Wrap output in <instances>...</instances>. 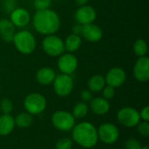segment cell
Instances as JSON below:
<instances>
[{
    "label": "cell",
    "mask_w": 149,
    "mask_h": 149,
    "mask_svg": "<svg viewBox=\"0 0 149 149\" xmlns=\"http://www.w3.org/2000/svg\"><path fill=\"white\" fill-rule=\"evenodd\" d=\"M14 118L10 114H3L0 116V135L6 136L10 134L15 127Z\"/></svg>",
    "instance_id": "cell-19"
},
{
    "label": "cell",
    "mask_w": 149,
    "mask_h": 149,
    "mask_svg": "<svg viewBox=\"0 0 149 149\" xmlns=\"http://www.w3.org/2000/svg\"><path fill=\"white\" fill-rule=\"evenodd\" d=\"M52 83L54 92L58 96L60 97L68 96L73 89V80L68 74L61 73L56 75Z\"/></svg>",
    "instance_id": "cell-7"
},
{
    "label": "cell",
    "mask_w": 149,
    "mask_h": 149,
    "mask_svg": "<svg viewBox=\"0 0 149 149\" xmlns=\"http://www.w3.org/2000/svg\"><path fill=\"white\" fill-rule=\"evenodd\" d=\"M52 122L55 128L59 131L68 132L75 126V118L65 111H57L52 116Z\"/></svg>",
    "instance_id": "cell-6"
},
{
    "label": "cell",
    "mask_w": 149,
    "mask_h": 149,
    "mask_svg": "<svg viewBox=\"0 0 149 149\" xmlns=\"http://www.w3.org/2000/svg\"><path fill=\"white\" fill-rule=\"evenodd\" d=\"M138 126V132L139 134L143 136V137H148L149 136V124L148 121H142V122H139Z\"/></svg>",
    "instance_id": "cell-27"
},
{
    "label": "cell",
    "mask_w": 149,
    "mask_h": 149,
    "mask_svg": "<svg viewBox=\"0 0 149 149\" xmlns=\"http://www.w3.org/2000/svg\"><path fill=\"white\" fill-rule=\"evenodd\" d=\"M10 18L14 26L24 27L29 24L31 20V16L27 10L24 8H16L10 12Z\"/></svg>",
    "instance_id": "cell-14"
},
{
    "label": "cell",
    "mask_w": 149,
    "mask_h": 149,
    "mask_svg": "<svg viewBox=\"0 0 149 149\" xmlns=\"http://www.w3.org/2000/svg\"><path fill=\"white\" fill-rule=\"evenodd\" d=\"M141 119H142L144 121H148L149 120V107L147 106L144 108L141 109V111L139 113Z\"/></svg>",
    "instance_id": "cell-33"
},
{
    "label": "cell",
    "mask_w": 149,
    "mask_h": 149,
    "mask_svg": "<svg viewBox=\"0 0 149 149\" xmlns=\"http://www.w3.org/2000/svg\"><path fill=\"white\" fill-rule=\"evenodd\" d=\"M15 33V26L10 22V20L6 18L0 19V36L3 40L7 43L11 42Z\"/></svg>",
    "instance_id": "cell-17"
},
{
    "label": "cell",
    "mask_w": 149,
    "mask_h": 149,
    "mask_svg": "<svg viewBox=\"0 0 149 149\" xmlns=\"http://www.w3.org/2000/svg\"><path fill=\"white\" fill-rule=\"evenodd\" d=\"M103 98H105L106 100H111L114 97L115 95V90L113 87L110 86H107L103 88Z\"/></svg>",
    "instance_id": "cell-30"
},
{
    "label": "cell",
    "mask_w": 149,
    "mask_h": 149,
    "mask_svg": "<svg viewBox=\"0 0 149 149\" xmlns=\"http://www.w3.org/2000/svg\"><path fill=\"white\" fill-rule=\"evenodd\" d=\"M88 88L92 93H99L106 86V80L102 75H93L88 80Z\"/></svg>",
    "instance_id": "cell-21"
},
{
    "label": "cell",
    "mask_w": 149,
    "mask_h": 149,
    "mask_svg": "<svg viewBox=\"0 0 149 149\" xmlns=\"http://www.w3.org/2000/svg\"><path fill=\"white\" fill-rule=\"evenodd\" d=\"M42 48L44 52L52 57H58L65 51L64 41L53 34L47 35L42 41Z\"/></svg>",
    "instance_id": "cell-5"
},
{
    "label": "cell",
    "mask_w": 149,
    "mask_h": 149,
    "mask_svg": "<svg viewBox=\"0 0 149 149\" xmlns=\"http://www.w3.org/2000/svg\"><path fill=\"white\" fill-rule=\"evenodd\" d=\"M96 10L90 5L79 6L75 12V19L81 25L93 23V21L96 19Z\"/></svg>",
    "instance_id": "cell-13"
},
{
    "label": "cell",
    "mask_w": 149,
    "mask_h": 149,
    "mask_svg": "<svg viewBox=\"0 0 149 149\" xmlns=\"http://www.w3.org/2000/svg\"><path fill=\"white\" fill-rule=\"evenodd\" d=\"M72 141L69 138H62L56 142V149H72Z\"/></svg>",
    "instance_id": "cell-26"
},
{
    "label": "cell",
    "mask_w": 149,
    "mask_h": 149,
    "mask_svg": "<svg viewBox=\"0 0 149 149\" xmlns=\"http://www.w3.org/2000/svg\"><path fill=\"white\" fill-rule=\"evenodd\" d=\"M52 4V0H34V7L37 10H46Z\"/></svg>",
    "instance_id": "cell-28"
},
{
    "label": "cell",
    "mask_w": 149,
    "mask_h": 149,
    "mask_svg": "<svg viewBox=\"0 0 149 149\" xmlns=\"http://www.w3.org/2000/svg\"><path fill=\"white\" fill-rule=\"evenodd\" d=\"M72 140L80 147L85 148H91L98 143L97 128L87 121L80 122L73 127Z\"/></svg>",
    "instance_id": "cell-2"
},
{
    "label": "cell",
    "mask_w": 149,
    "mask_h": 149,
    "mask_svg": "<svg viewBox=\"0 0 149 149\" xmlns=\"http://www.w3.org/2000/svg\"><path fill=\"white\" fill-rule=\"evenodd\" d=\"M98 138L105 144L111 145L115 143L120 136L117 127L112 123H104L97 129Z\"/></svg>",
    "instance_id": "cell-9"
},
{
    "label": "cell",
    "mask_w": 149,
    "mask_h": 149,
    "mask_svg": "<svg viewBox=\"0 0 149 149\" xmlns=\"http://www.w3.org/2000/svg\"><path fill=\"white\" fill-rule=\"evenodd\" d=\"M134 76L140 82H146L149 79V58L140 57L134 66Z\"/></svg>",
    "instance_id": "cell-12"
},
{
    "label": "cell",
    "mask_w": 149,
    "mask_h": 149,
    "mask_svg": "<svg viewBox=\"0 0 149 149\" xmlns=\"http://www.w3.org/2000/svg\"><path fill=\"white\" fill-rule=\"evenodd\" d=\"M87 2H88V0H75V3H76L79 6L86 5Z\"/></svg>",
    "instance_id": "cell-35"
},
{
    "label": "cell",
    "mask_w": 149,
    "mask_h": 149,
    "mask_svg": "<svg viewBox=\"0 0 149 149\" xmlns=\"http://www.w3.org/2000/svg\"><path fill=\"white\" fill-rule=\"evenodd\" d=\"M14 121H15V125L17 126L18 127L27 128L32 124L33 118L32 115L27 112L20 113L16 116V118H14Z\"/></svg>",
    "instance_id": "cell-22"
},
{
    "label": "cell",
    "mask_w": 149,
    "mask_h": 149,
    "mask_svg": "<svg viewBox=\"0 0 149 149\" xmlns=\"http://www.w3.org/2000/svg\"><path fill=\"white\" fill-rule=\"evenodd\" d=\"M58 67L64 74H72L78 67V59L72 53H63L58 60Z\"/></svg>",
    "instance_id": "cell-10"
},
{
    "label": "cell",
    "mask_w": 149,
    "mask_h": 149,
    "mask_svg": "<svg viewBox=\"0 0 149 149\" xmlns=\"http://www.w3.org/2000/svg\"><path fill=\"white\" fill-rule=\"evenodd\" d=\"M88 110L89 108L86 102H79L74 106L72 114L75 119H81L87 114Z\"/></svg>",
    "instance_id": "cell-23"
},
{
    "label": "cell",
    "mask_w": 149,
    "mask_h": 149,
    "mask_svg": "<svg viewBox=\"0 0 149 149\" xmlns=\"http://www.w3.org/2000/svg\"><path fill=\"white\" fill-rule=\"evenodd\" d=\"M91 110L97 115H104L110 110V104L107 100L101 97L93 98L90 101Z\"/></svg>",
    "instance_id": "cell-16"
},
{
    "label": "cell",
    "mask_w": 149,
    "mask_h": 149,
    "mask_svg": "<svg viewBox=\"0 0 149 149\" xmlns=\"http://www.w3.org/2000/svg\"><path fill=\"white\" fill-rule=\"evenodd\" d=\"M56 77V73L53 69L51 67H42L40 68L37 74L36 79L37 81L43 86H48L52 84Z\"/></svg>",
    "instance_id": "cell-18"
},
{
    "label": "cell",
    "mask_w": 149,
    "mask_h": 149,
    "mask_svg": "<svg viewBox=\"0 0 149 149\" xmlns=\"http://www.w3.org/2000/svg\"><path fill=\"white\" fill-rule=\"evenodd\" d=\"M141 149H149L148 146H144V147H141Z\"/></svg>",
    "instance_id": "cell-36"
},
{
    "label": "cell",
    "mask_w": 149,
    "mask_h": 149,
    "mask_svg": "<svg viewBox=\"0 0 149 149\" xmlns=\"http://www.w3.org/2000/svg\"><path fill=\"white\" fill-rule=\"evenodd\" d=\"M16 1L15 0H4L3 1V8L6 11L11 12L14 9H16Z\"/></svg>",
    "instance_id": "cell-31"
},
{
    "label": "cell",
    "mask_w": 149,
    "mask_h": 149,
    "mask_svg": "<svg viewBox=\"0 0 149 149\" xmlns=\"http://www.w3.org/2000/svg\"><path fill=\"white\" fill-rule=\"evenodd\" d=\"M126 79H127L126 72L120 67L111 68L107 72L105 77L106 84H107V86H110L113 88L120 87V86H122L126 81Z\"/></svg>",
    "instance_id": "cell-11"
},
{
    "label": "cell",
    "mask_w": 149,
    "mask_h": 149,
    "mask_svg": "<svg viewBox=\"0 0 149 149\" xmlns=\"http://www.w3.org/2000/svg\"><path fill=\"white\" fill-rule=\"evenodd\" d=\"M12 42L16 49L23 54H31L36 48V39L28 31H20L15 33Z\"/></svg>",
    "instance_id": "cell-3"
},
{
    "label": "cell",
    "mask_w": 149,
    "mask_h": 149,
    "mask_svg": "<svg viewBox=\"0 0 149 149\" xmlns=\"http://www.w3.org/2000/svg\"><path fill=\"white\" fill-rule=\"evenodd\" d=\"M134 52L140 58L146 56L148 52V45L144 39H138L134 44Z\"/></svg>",
    "instance_id": "cell-24"
},
{
    "label": "cell",
    "mask_w": 149,
    "mask_h": 149,
    "mask_svg": "<svg viewBox=\"0 0 149 149\" xmlns=\"http://www.w3.org/2000/svg\"><path fill=\"white\" fill-rule=\"evenodd\" d=\"M80 97L83 100V102H89L92 100L93 99V94H92V92L89 91V90H83L81 92V94H80Z\"/></svg>",
    "instance_id": "cell-32"
},
{
    "label": "cell",
    "mask_w": 149,
    "mask_h": 149,
    "mask_svg": "<svg viewBox=\"0 0 149 149\" xmlns=\"http://www.w3.org/2000/svg\"><path fill=\"white\" fill-rule=\"evenodd\" d=\"M13 110V104L10 100L5 98L0 101V111L3 114H10Z\"/></svg>",
    "instance_id": "cell-25"
},
{
    "label": "cell",
    "mask_w": 149,
    "mask_h": 149,
    "mask_svg": "<svg viewBox=\"0 0 149 149\" xmlns=\"http://www.w3.org/2000/svg\"><path fill=\"white\" fill-rule=\"evenodd\" d=\"M72 30H73V32H74V34H77V35H79V33H81L82 25H81V24H78L74 25V27L72 28Z\"/></svg>",
    "instance_id": "cell-34"
},
{
    "label": "cell",
    "mask_w": 149,
    "mask_h": 149,
    "mask_svg": "<svg viewBox=\"0 0 149 149\" xmlns=\"http://www.w3.org/2000/svg\"><path fill=\"white\" fill-rule=\"evenodd\" d=\"M33 26L40 34L52 35L58 31L60 18L58 13L51 9L37 10L33 16Z\"/></svg>",
    "instance_id": "cell-1"
},
{
    "label": "cell",
    "mask_w": 149,
    "mask_h": 149,
    "mask_svg": "<svg viewBox=\"0 0 149 149\" xmlns=\"http://www.w3.org/2000/svg\"><path fill=\"white\" fill-rule=\"evenodd\" d=\"M82 44V40L81 38L77 35V34H70L66 38L65 41L64 42L65 45V49L69 52H74L76 51H78Z\"/></svg>",
    "instance_id": "cell-20"
},
{
    "label": "cell",
    "mask_w": 149,
    "mask_h": 149,
    "mask_svg": "<svg viewBox=\"0 0 149 149\" xmlns=\"http://www.w3.org/2000/svg\"><path fill=\"white\" fill-rule=\"evenodd\" d=\"M24 107L26 112L30 114H39L46 108V100L42 94L32 93L25 97L24 100Z\"/></svg>",
    "instance_id": "cell-4"
},
{
    "label": "cell",
    "mask_w": 149,
    "mask_h": 149,
    "mask_svg": "<svg viewBox=\"0 0 149 149\" xmlns=\"http://www.w3.org/2000/svg\"><path fill=\"white\" fill-rule=\"evenodd\" d=\"M81 34L85 39L93 43L100 41L103 36V32L100 27L93 23L82 25Z\"/></svg>",
    "instance_id": "cell-15"
},
{
    "label": "cell",
    "mask_w": 149,
    "mask_h": 149,
    "mask_svg": "<svg viewBox=\"0 0 149 149\" xmlns=\"http://www.w3.org/2000/svg\"><path fill=\"white\" fill-rule=\"evenodd\" d=\"M117 120L126 127H134L141 121L140 113L133 107H123L117 113Z\"/></svg>",
    "instance_id": "cell-8"
},
{
    "label": "cell",
    "mask_w": 149,
    "mask_h": 149,
    "mask_svg": "<svg viewBox=\"0 0 149 149\" xmlns=\"http://www.w3.org/2000/svg\"><path fill=\"white\" fill-rule=\"evenodd\" d=\"M141 147L142 146H141V142L134 138L128 139L125 143V148L126 149H141Z\"/></svg>",
    "instance_id": "cell-29"
}]
</instances>
